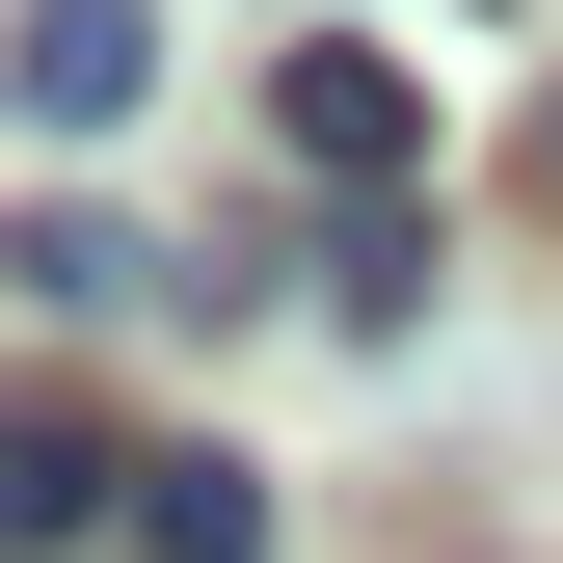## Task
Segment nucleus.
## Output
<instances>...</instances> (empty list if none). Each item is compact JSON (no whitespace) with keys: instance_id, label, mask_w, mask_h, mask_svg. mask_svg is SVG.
<instances>
[{"instance_id":"1","label":"nucleus","mask_w":563,"mask_h":563,"mask_svg":"<svg viewBox=\"0 0 563 563\" xmlns=\"http://www.w3.org/2000/svg\"><path fill=\"white\" fill-rule=\"evenodd\" d=\"M0 108L27 134H134L162 108V0H27V27H0Z\"/></svg>"},{"instance_id":"2","label":"nucleus","mask_w":563,"mask_h":563,"mask_svg":"<svg viewBox=\"0 0 563 563\" xmlns=\"http://www.w3.org/2000/svg\"><path fill=\"white\" fill-rule=\"evenodd\" d=\"M268 134H296V188H349V216H376V188L430 162V108H402V54H349V27L296 54V81H268Z\"/></svg>"},{"instance_id":"5","label":"nucleus","mask_w":563,"mask_h":563,"mask_svg":"<svg viewBox=\"0 0 563 563\" xmlns=\"http://www.w3.org/2000/svg\"><path fill=\"white\" fill-rule=\"evenodd\" d=\"M134 537H162V563H268V483L242 456H134Z\"/></svg>"},{"instance_id":"3","label":"nucleus","mask_w":563,"mask_h":563,"mask_svg":"<svg viewBox=\"0 0 563 563\" xmlns=\"http://www.w3.org/2000/svg\"><path fill=\"white\" fill-rule=\"evenodd\" d=\"M108 483H134V456H108V402H0V563H81V537H108Z\"/></svg>"},{"instance_id":"6","label":"nucleus","mask_w":563,"mask_h":563,"mask_svg":"<svg viewBox=\"0 0 563 563\" xmlns=\"http://www.w3.org/2000/svg\"><path fill=\"white\" fill-rule=\"evenodd\" d=\"M322 322H430V216H402V188H376V216L322 242Z\"/></svg>"},{"instance_id":"4","label":"nucleus","mask_w":563,"mask_h":563,"mask_svg":"<svg viewBox=\"0 0 563 563\" xmlns=\"http://www.w3.org/2000/svg\"><path fill=\"white\" fill-rule=\"evenodd\" d=\"M0 296H81V322H108V296H188V242H134V216H27V242H0Z\"/></svg>"}]
</instances>
